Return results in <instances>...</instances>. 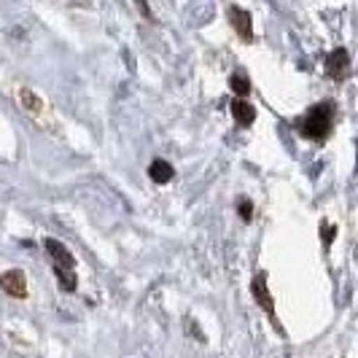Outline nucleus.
I'll return each mask as SVG.
<instances>
[{"label": "nucleus", "instance_id": "obj_1", "mask_svg": "<svg viewBox=\"0 0 358 358\" xmlns=\"http://www.w3.org/2000/svg\"><path fill=\"white\" fill-rule=\"evenodd\" d=\"M331 124H334V108L331 103H318L307 110L299 122V132L310 138V141H326L331 135Z\"/></svg>", "mask_w": 358, "mask_h": 358}, {"label": "nucleus", "instance_id": "obj_2", "mask_svg": "<svg viewBox=\"0 0 358 358\" xmlns=\"http://www.w3.org/2000/svg\"><path fill=\"white\" fill-rule=\"evenodd\" d=\"M251 294H253V299L259 302V307L269 315V321H272V326H275V331H278V334H286L283 326L278 323V315H275V302H272V296H269V291H267V275H264V272H259V275L253 278Z\"/></svg>", "mask_w": 358, "mask_h": 358}, {"label": "nucleus", "instance_id": "obj_3", "mask_svg": "<svg viewBox=\"0 0 358 358\" xmlns=\"http://www.w3.org/2000/svg\"><path fill=\"white\" fill-rule=\"evenodd\" d=\"M0 288L8 294V296H17V299H24L27 296V278L22 269H8L0 275Z\"/></svg>", "mask_w": 358, "mask_h": 358}, {"label": "nucleus", "instance_id": "obj_4", "mask_svg": "<svg viewBox=\"0 0 358 358\" xmlns=\"http://www.w3.org/2000/svg\"><path fill=\"white\" fill-rule=\"evenodd\" d=\"M348 73H350V54L348 49H334L326 57V76L334 81H342Z\"/></svg>", "mask_w": 358, "mask_h": 358}, {"label": "nucleus", "instance_id": "obj_5", "mask_svg": "<svg viewBox=\"0 0 358 358\" xmlns=\"http://www.w3.org/2000/svg\"><path fill=\"white\" fill-rule=\"evenodd\" d=\"M227 19L232 22V27L237 30V36L243 38V41H253L251 11H245V8H240V6H229V8H227Z\"/></svg>", "mask_w": 358, "mask_h": 358}, {"label": "nucleus", "instance_id": "obj_6", "mask_svg": "<svg viewBox=\"0 0 358 358\" xmlns=\"http://www.w3.org/2000/svg\"><path fill=\"white\" fill-rule=\"evenodd\" d=\"M46 251H49V256L54 259V267L59 269H73L76 267V259H73V253L59 243V240H54V237H46Z\"/></svg>", "mask_w": 358, "mask_h": 358}, {"label": "nucleus", "instance_id": "obj_7", "mask_svg": "<svg viewBox=\"0 0 358 358\" xmlns=\"http://www.w3.org/2000/svg\"><path fill=\"white\" fill-rule=\"evenodd\" d=\"M148 178L154 180V183H170V180L176 178V170H173L170 162L154 159L151 162V167H148Z\"/></svg>", "mask_w": 358, "mask_h": 358}, {"label": "nucleus", "instance_id": "obj_8", "mask_svg": "<svg viewBox=\"0 0 358 358\" xmlns=\"http://www.w3.org/2000/svg\"><path fill=\"white\" fill-rule=\"evenodd\" d=\"M232 116L240 127H251L253 119H256V108L248 103V100H234L232 103Z\"/></svg>", "mask_w": 358, "mask_h": 358}, {"label": "nucleus", "instance_id": "obj_9", "mask_svg": "<svg viewBox=\"0 0 358 358\" xmlns=\"http://www.w3.org/2000/svg\"><path fill=\"white\" fill-rule=\"evenodd\" d=\"M229 90H232L240 100H245V97L251 94V81H248L243 73H234L232 78H229Z\"/></svg>", "mask_w": 358, "mask_h": 358}, {"label": "nucleus", "instance_id": "obj_10", "mask_svg": "<svg viewBox=\"0 0 358 358\" xmlns=\"http://www.w3.org/2000/svg\"><path fill=\"white\" fill-rule=\"evenodd\" d=\"M19 100H22L24 110H30V113H41V108H43L41 97H38L36 92H30V90H22V92H19Z\"/></svg>", "mask_w": 358, "mask_h": 358}, {"label": "nucleus", "instance_id": "obj_11", "mask_svg": "<svg viewBox=\"0 0 358 358\" xmlns=\"http://www.w3.org/2000/svg\"><path fill=\"white\" fill-rule=\"evenodd\" d=\"M54 275H57V280H59L62 291H68V294H73V291H76V272H73V269L54 267Z\"/></svg>", "mask_w": 358, "mask_h": 358}, {"label": "nucleus", "instance_id": "obj_12", "mask_svg": "<svg viewBox=\"0 0 358 358\" xmlns=\"http://www.w3.org/2000/svg\"><path fill=\"white\" fill-rule=\"evenodd\" d=\"M237 213H240V218H243L245 224H251V218H253V205L248 202V199H240V202H237Z\"/></svg>", "mask_w": 358, "mask_h": 358}, {"label": "nucleus", "instance_id": "obj_13", "mask_svg": "<svg viewBox=\"0 0 358 358\" xmlns=\"http://www.w3.org/2000/svg\"><path fill=\"white\" fill-rule=\"evenodd\" d=\"M321 232H323V248H329V245L334 243V237H337V227H329V224H323Z\"/></svg>", "mask_w": 358, "mask_h": 358}]
</instances>
